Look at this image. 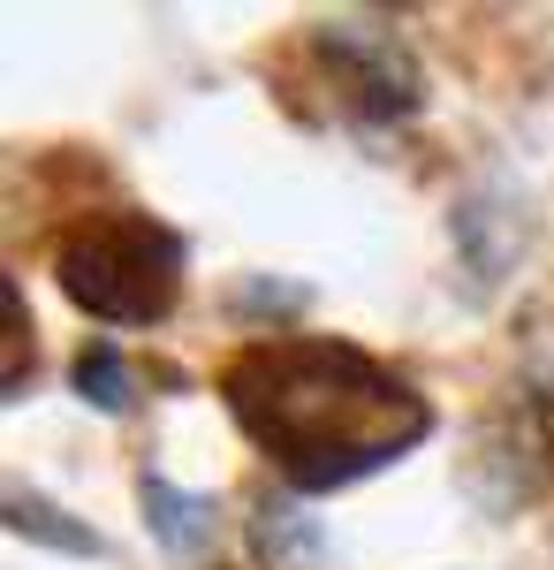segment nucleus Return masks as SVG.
Here are the masks:
<instances>
[{
  "instance_id": "nucleus-4",
  "label": "nucleus",
  "mask_w": 554,
  "mask_h": 570,
  "mask_svg": "<svg viewBox=\"0 0 554 570\" xmlns=\"http://www.w3.org/2000/svg\"><path fill=\"white\" fill-rule=\"evenodd\" d=\"M77 389H85L99 411H122V403H129V365L115 351H85V357H77Z\"/></svg>"
},
{
  "instance_id": "nucleus-2",
  "label": "nucleus",
  "mask_w": 554,
  "mask_h": 570,
  "mask_svg": "<svg viewBox=\"0 0 554 570\" xmlns=\"http://www.w3.org/2000/svg\"><path fill=\"white\" fill-rule=\"evenodd\" d=\"M61 289L99 320H152L175 289V244L152 228H85L61 252Z\"/></svg>"
},
{
  "instance_id": "nucleus-3",
  "label": "nucleus",
  "mask_w": 554,
  "mask_h": 570,
  "mask_svg": "<svg viewBox=\"0 0 554 570\" xmlns=\"http://www.w3.org/2000/svg\"><path fill=\"white\" fill-rule=\"evenodd\" d=\"M46 502H31L23 487H8V525L31 532V540H46V548H69V556H99V532H85L77 518H39Z\"/></svg>"
},
{
  "instance_id": "nucleus-1",
  "label": "nucleus",
  "mask_w": 554,
  "mask_h": 570,
  "mask_svg": "<svg viewBox=\"0 0 554 570\" xmlns=\"http://www.w3.org/2000/svg\"><path fill=\"white\" fill-rule=\"evenodd\" d=\"M236 419L297 487H342L380 472L433 434V403L342 343H274L228 373Z\"/></svg>"
}]
</instances>
